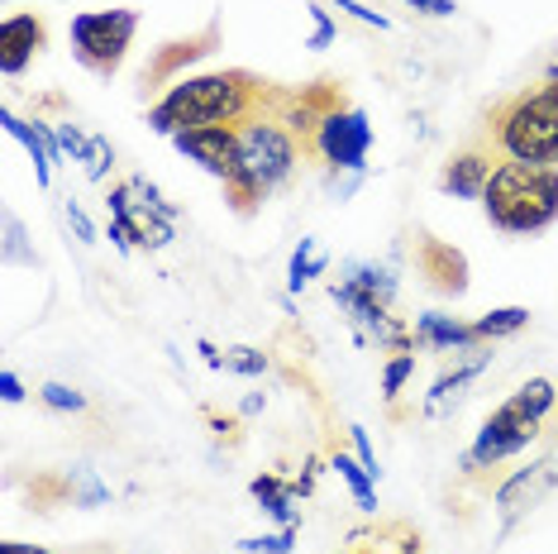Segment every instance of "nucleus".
Segmentation results:
<instances>
[{"instance_id": "7", "label": "nucleus", "mask_w": 558, "mask_h": 554, "mask_svg": "<svg viewBox=\"0 0 558 554\" xmlns=\"http://www.w3.org/2000/svg\"><path fill=\"white\" fill-rule=\"evenodd\" d=\"M339 110H349V92L339 82H311V86H291L287 96V130L301 138V148H306V158H315V138L329 120L339 116Z\"/></svg>"}, {"instance_id": "25", "label": "nucleus", "mask_w": 558, "mask_h": 554, "mask_svg": "<svg viewBox=\"0 0 558 554\" xmlns=\"http://www.w3.org/2000/svg\"><path fill=\"white\" fill-rule=\"evenodd\" d=\"M5 397H10V401H20V397H24V393H20V377H15V373H5Z\"/></svg>"}, {"instance_id": "20", "label": "nucleus", "mask_w": 558, "mask_h": 554, "mask_svg": "<svg viewBox=\"0 0 558 554\" xmlns=\"http://www.w3.org/2000/svg\"><path fill=\"white\" fill-rule=\"evenodd\" d=\"M411 369H415V354L391 359V369H387V397H397V393H401V383L411 377Z\"/></svg>"}, {"instance_id": "13", "label": "nucleus", "mask_w": 558, "mask_h": 554, "mask_svg": "<svg viewBox=\"0 0 558 554\" xmlns=\"http://www.w3.org/2000/svg\"><path fill=\"white\" fill-rule=\"evenodd\" d=\"M220 44V24H206L201 34H192V39H177V44H162V53L144 68V86H158V82H168L182 62H196V58H206L210 48Z\"/></svg>"}, {"instance_id": "1", "label": "nucleus", "mask_w": 558, "mask_h": 554, "mask_svg": "<svg viewBox=\"0 0 558 554\" xmlns=\"http://www.w3.org/2000/svg\"><path fill=\"white\" fill-rule=\"evenodd\" d=\"M291 86L268 82L248 68H225L206 77H186L168 86V96L148 110L154 130L186 134V130H244L253 120H268L287 110Z\"/></svg>"}, {"instance_id": "19", "label": "nucleus", "mask_w": 558, "mask_h": 554, "mask_svg": "<svg viewBox=\"0 0 558 554\" xmlns=\"http://www.w3.org/2000/svg\"><path fill=\"white\" fill-rule=\"evenodd\" d=\"M39 397H44V401H48V407H53V411H82V407H86V401H82V393H72V387H62V383H48Z\"/></svg>"}, {"instance_id": "18", "label": "nucleus", "mask_w": 558, "mask_h": 554, "mask_svg": "<svg viewBox=\"0 0 558 554\" xmlns=\"http://www.w3.org/2000/svg\"><path fill=\"white\" fill-rule=\"evenodd\" d=\"M253 497H258L263 507L277 516V521H291V497L282 493V483H277V478H258V483H253Z\"/></svg>"}, {"instance_id": "26", "label": "nucleus", "mask_w": 558, "mask_h": 554, "mask_svg": "<svg viewBox=\"0 0 558 554\" xmlns=\"http://www.w3.org/2000/svg\"><path fill=\"white\" fill-rule=\"evenodd\" d=\"M549 77H558V53H554V72H549Z\"/></svg>"}, {"instance_id": "9", "label": "nucleus", "mask_w": 558, "mask_h": 554, "mask_svg": "<svg viewBox=\"0 0 558 554\" xmlns=\"http://www.w3.org/2000/svg\"><path fill=\"white\" fill-rule=\"evenodd\" d=\"M497 168H501L497 148H492L487 138H477V144L459 148V154L439 168V186H444V192H453V196L482 201V192H487V182H492V172H497Z\"/></svg>"}, {"instance_id": "16", "label": "nucleus", "mask_w": 558, "mask_h": 554, "mask_svg": "<svg viewBox=\"0 0 558 554\" xmlns=\"http://www.w3.org/2000/svg\"><path fill=\"white\" fill-rule=\"evenodd\" d=\"M525 321H530L525 306H501V311H487L482 321H473V330H477V339H501V335H515Z\"/></svg>"}, {"instance_id": "5", "label": "nucleus", "mask_w": 558, "mask_h": 554, "mask_svg": "<svg viewBox=\"0 0 558 554\" xmlns=\"http://www.w3.org/2000/svg\"><path fill=\"white\" fill-rule=\"evenodd\" d=\"M554 401H558V393H554L549 377H530L511 401H501V407L482 421L477 445H473V463H501V459H511L515 449H525L530 439H539Z\"/></svg>"}, {"instance_id": "24", "label": "nucleus", "mask_w": 558, "mask_h": 554, "mask_svg": "<svg viewBox=\"0 0 558 554\" xmlns=\"http://www.w3.org/2000/svg\"><path fill=\"white\" fill-rule=\"evenodd\" d=\"M0 554H48L44 545H24V540H5V545H0Z\"/></svg>"}, {"instance_id": "22", "label": "nucleus", "mask_w": 558, "mask_h": 554, "mask_svg": "<svg viewBox=\"0 0 558 554\" xmlns=\"http://www.w3.org/2000/svg\"><path fill=\"white\" fill-rule=\"evenodd\" d=\"M225 363H230V369H239V373H258V369H263V359L253 354V349H234V354L225 359Z\"/></svg>"}, {"instance_id": "3", "label": "nucleus", "mask_w": 558, "mask_h": 554, "mask_svg": "<svg viewBox=\"0 0 558 554\" xmlns=\"http://www.w3.org/2000/svg\"><path fill=\"white\" fill-rule=\"evenodd\" d=\"M301 158H306V148H301V138L287 130L282 116L244 124V130H239V172L225 182V192H230L239 216L258 210V201L268 192H277V186L296 172Z\"/></svg>"}, {"instance_id": "27", "label": "nucleus", "mask_w": 558, "mask_h": 554, "mask_svg": "<svg viewBox=\"0 0 558 554\" xmlns=\"http://www.w3.org/2000/svg\"><path fill=\"white\" fill-rule=\"evenodd\" d=\"M353 554H363V550H353Z\"/></svg>"}, {"instance_id": "11", "label": "nucleus", "mask_w": 558, "mask_h": 554, "mask_svg": "<svg viewBox=\"0 0 558 554\" xmlns=\"http://www.w3.org/2000/svg\"><path fill=\"white\" fill-rule=\"evenodd\" d=\"M172 144L186 158H196L206 172H215L220 182H230L239 172V130H186L172 134Z\"/></svg>"}, {"instance_id": "17", "label": "nucleus", "mask_w": 558, "mask_h": 554, "mask_svg": "<svg viewBox=\"0 0 558 554\" xmlns=\"http://www.w3.org/2000/svg\"><path fill=\"white\" fill-rule=\"evenodd\" d=\"M335 469H339V478H344V483L353 487V497H359V507H363V511H373V507H377V497H373V483H367V478H373V473H367L363 463H353L349 455H335Z\"/></svg>"}, {"instance_id": "14", "label": "nucleus", "mask_w": 558, "mask_h": 554, "mask_svg": "<svg viewBox=\"0 0 558 554\" xmlns=\"http://www.w3.org/2000/svg\"><path fill=\"white\" fill-rule=\"evenodd\" d=\"M554 487V469L549 463H535V469H520V473H511L506 483L497 487V507H501V516L506 521H515L525 507H535V502L544 497Z\"/></svg>"}, {"instance_id": "10", "label": "nucleus", "mask_w": 558, "mask_h": 554, "mask_svg": "<svg viewBox=\"0 0 558 554\" xmlns=\"http://www.w3.org/2000/svg\"><path fill=\"white\" fill-rule=\"evenodd\" d=\"M415 268H421L425 282L435 287V292H444V297L468 292V258H463L453 244L435 239V234H421V239H415Z\"/></svg>"}, {"instance_id": "4", "label": "nucleus", "mask_w": 558, "mask_h": 554, "mask_svg": "<svg viewBox=\"0 0 558 554\" xmlns=\"http://www.w3.org/2000/svg\"><path fill=\"white\" fill-rule=\"evenodd\" d=\"M487 220L506 234H535L558 220V162H506L482 192Z\"/></svg>"}, {"instance_id": "2", "label": "nucleus", "mask_w": 558, "mask_h": 554, "mask_svg": "<svg viewBox=\"0 0 558 554\" xmlns=\"http://www.w3.org/2000/svg\"><path fill=\"white\" fill-rule=\"evenodd\" d=\"M482 138L506 162H558V77L530 82L492 100Z\"/></svg>"}, {"instance_id": "6", "label": "nucleus", "mask_w": 558, "mask_h": 554, "mask_svg": "<svg viewBox=\"0 0 558 554\" xmlns=\"http://www.w3.org/2000/svg\"><path fill=\"white\" fill-rule=\"evenodd\" d=\"M134 29H138L134 10H86V15L72 20V53L96 77H116L124 53H130Z\"/></svg>"}, {"instance_id": "15", "label": "nucleus", "mask_w": 558, "mask_h": 554, "mask_svg": "<svg viewBox=\"0 0 558 554\" xmlns=\"http://www.w3.org/2000/svg\"><path fill=\"white\" fill-rule=\"evenodd\" d=\"M415 339H425L429 349H477L482 345L473 325L444 321V316H421V321H415Z\"/></svg>"}, {"instance_id": "12", "label": "nucleus", "mask_w": 558, "mask_h": 554, "mask_svg": "<svg viewBox=\"0 0 558 554\" xmlns=\"http://www.w3.org/2000/svg\"><path fill=\"white\" fill-rule=\"evenodd\" d=\"M44 48H48L44 15H10L0 24V68H5V77H20Z\"/></svg>"}, {"instance_id": "21", "label": "nucleus", "mask_w": 558, "mask_h": 554, "mask_svg": "<svg viewBox=\"0 0 558 554\" xmlns=\"http://www.w3.org/2000/svg\"><path fill=\"white\" fill-rule=\"evenodd\" d=\"M248 554H287L291 550V535H268V540H244Z\"/></svg>"}, {"instance_id": "23", "label": "nucleus", "mask_w": 558, "mask_h": 554, "mask_svg": "<svg viewBox=\"0 0 558 554\" xmlns=\"http://www.w3.org/2000/svg\"><path fill=\"white\" fill-rule=\"evenodd\" d=\"M411 5L429 10V15H453V0H411Z\"/></svg>"}, {"instance_id": "8", "label": "nucleus", "mask_w": 558, "mask_h": 554, "mask_svg": "<svg viewBox=\"0 0 558 554\" xmlns=\"http://www.w3.org/2000/svg\"><path fill=\"white\" fill-rule=\"evenodd\" d=\"M367 144H373V130H367L363 110L349 106L320 130V138H315V158L335 162V168H363Z\"/></svg>"}]
</instances>
